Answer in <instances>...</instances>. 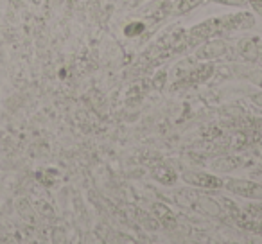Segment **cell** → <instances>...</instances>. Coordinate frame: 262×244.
<instances>
[{"label":"cell","mask_w":262,"mask_h":244,"mask_svg":"<svg viewBox=\"0 0 262 244\" xmlns=\"http://www.w3.org/2000/svg\"><path fill=\"white\" fill-rule=\"evenodd\" d=\"M255 26V18L250 13H237V15L221 16V18H210L207 22L196 26L190 34L198 38H214L221 33L228 31H244Z\"/></svg>","instance_id":"cell-1"},{"label":"cell","mask_w":262,"mask_h":244,"mask_svg":"<svg viewBox=\"0 0 262 244\" xmlns=\"http://www.w3.org/2000/svg\"><path fill=\"white\" fill-rule=\"evenodd\" d=\"M225 187L235 196H243L248 199H262V185L250 180H228Z\"/></svg>","instance_id":"cell-2"},{"label":"cell","mask_w":262,"mask_h":244,"mask_svg":"<svg viewBox=\"0 0 262 244\" xmlns=\"http://www.w3.org/2000/svg\"><path fill=\"white\" fill-rule=\"evenodd\" d=\"M183 180L190 185H198V187H207V189H221L223 182L219 178L207 172H185Z\"/></svg>","instance_id":"cell-3"},{"label":"cell","mask_w":262,"mask_h":244,"mask_svg":"<svg viewBox=\"0 0 262 244\" xmlns=\"http://www.w3.org/2000/svg\"><path fill=\"white\" fill-rule=\"evenodd\" d=\"M225 52H226V45L223 43V41L212 40V41H208L207 45H203V47L196 52V56L200 59H210V58H219V56H223Z\"/></svg>","instance_id":"cell-4"},{"label":"cell","mask_w":262,"mask_h":244,"mask_svg":"<svg viewBox=\"0 0 262 244\" xmlns=\"http://www.w3.org/2000/svg\"><path fill=\"white\" fill-rule=\"evenodd\" d=\"M237 51L246 61H258V47L253 40H241L237 45Z\"/></svg>","instance_id":"cell-5"},{"label":"cell","mask_w":262,"mask_h":244,"mask_svg":"<svg viewBox=\"0 0 262 244\" xmlns=\"http://www.w3.org/2000/svg\"><path fill=\"white\" fill-rule=\"evenodd\" d=\"M201 2H205V0H178L174 8H172V15H185L190 9L198 8Z\"/></svg>","instance_id":"cell-6"},{"label":"cell","mask_w":262,"mask_h":244,"mask_svg":"<svg viewBox=\"0 0 262 244\" xmlns=\"http://www.w3.org/2000/svg\"><path fill=\"white\" fill-rule=\"evenodd\" d=\"M207 2H215L221 6H233V8H244L248 6V0H207Z\"/></svg>","instance_id":"cell-7"},{"label":"cell","mask_w":262,"mask_h":244,"mask_svg":"<svg viewBox=\"0 0 262 244\" xmlns=\"http://www.w3.org/2000/svg\"><path fill=\"white\" fill-rule=\"evenodd\" d=\"M248 77H250L253 83H257L258 86H262V70H255V72H250V74H248Z\"/></svg>","instance_id":"cell-8"},{"label":"cell","mask_w":262,"mask_h":244,"mask_svg":"<svg viewBox=\"0 0 262 244\" xmlns=\"http://www.w3.org/2000/svg\"><path fill=\"white\" fill-rule=\"evenodd\" d=\"M248 4H250L251 8H253L255 11L262 16V0H248Z\"/></svg>","instance_id":"cell-9"},{"label":"cell","mask_w":262,"mask_h":244,"mask_svg":"<svg viewBox=\"0 0 262 244\" xmlns=\"http://www.w3.org/2000/svg\"><path fill=\"white\" fill-rule=\"evenodd\" d=\"M258 59L262 61V47H258Z\"/></svg>","instance_id":"cell-10"}]
</instances>
